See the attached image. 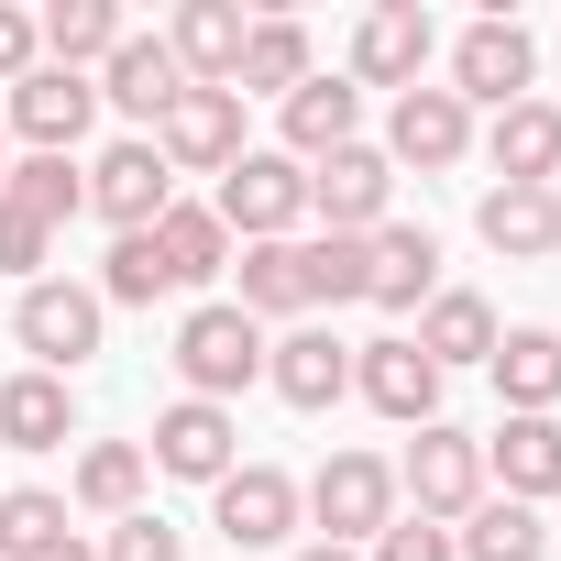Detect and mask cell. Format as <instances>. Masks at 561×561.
<instances>
[{
	"mask_svg": "<svg viewBox=\"0 0 561 561\" xmlns=\"http://www.w3.org/2000/svg\"><path fill=\"white\" fill-rule=\"evenodd\" d=\"M12 331H23L34 375H78V364L100 353L111 309H100V287H67V275H34V287H23V309H12Z\"/></svg>",
	"mask_w": 561,
	"mask_h": 561,
	"instance_id": "1",
	"label": "cell"
},
{
	"mask_svg": "<svg viewBox=\"0 0 561 561\" xmlns=\"http://www.w3.org/2000/svg\"><path fill=\"white\" fill-rule=\"evenodd\" d=\"M209 209H220V231H242V242H287L298 209H309V165H298V154H231Z\"/></svg>",
	"mask_w": 561,
	"mask_h": 561,
	"instance_id": "2",
	"label": "cell"
},
{
	"mask_svg": "<svg viewBox=\"0 0 561 561\" xmlns=\"http://www.w3.org/2000/svg\"><path fill=\"white\" fill-rule=\"evenodd\" d=\"M176 375H187V397L220 408V397H242V386L264 375V331H253L231 298H220V309H187V320H176Z\"/></svg>",
	"mask_w": 561,
	"mask_h": 561,
	"instance_id": "3",
	"label": "cell"
},
{
	"mask_svg": "<svg viewBox=\"0 0 561 561\" xmlns=\"http://www.w3.org/2000/svg\"><path fill=\"white\" fill-rule=\"evenodd\" d=\"M342 550H364L386 517H397V462H375V451H331L320 473H309V495H298Z\"/></svg>",
	"mask_w": 561,
	"mask_h": 561,
	"instance_id": "4",
	"label": "cell"
},
{
	"mask_svg": "<svg viewBox=\"0 0 561 561\" xmlns=\"http://www.w3.org/2000/svg\"><path fill=\"white\" fill-rule=\"evenodd\" d=\"M89 209L111 220V242H122V231H154V220L176 209V165L133 133V144H111V154L89 165Z\"/></svg>",
	"mask_w": 561,
	"mask_h": 561,
	"instance_id": "5",
	"label": "cell"
},
{
	"mask_svg": "<svg viewBox=\"0 0 561 561\" xmlns=\"http://www.w3.org/2000/svg\"><path fill=\"white\" fill-rule=\"evenodd\" d=\"M397 484L419 495V517H430V528H440V517H473V506H484V440H462V430H440V419H430V430L408 440Z\"/></svg>",
	"mask_w": 561,
	"mask_h": 561,
	"instance_id": "6",
	"label": "cell"
},
{
	"mask_svg": "<svg viewBox=\"0 0 561 561\" xmlns=\"http://www.w3.org/2000/svg\"><path fill=\"white\" fill-rule=\"evenodd\" d=\"M144 462H154V473H176V484H220V473L242 462V430H231V408H209V397H176V408L154 419Z\"/></svg>",
	"mask_w": 561,
	"mask_h": 561,
	"instance_id": "7",
	"label": "cell"
},
{
	"mask_svg": "<svg viewBox=\"0 0 561 561\" xmlns=\"http://www.w3.org/2000/svg\"><path fill=\"white\" fill-rule=\"evenodd\" d=\"M209 517H220L231 550H275V539L298 528V473H275V462H231V473L209 484Z\"/></svg>",
	"mask_w": 561,
	"mask_h": 561,
	"instance_id": "8",
	"label": "cell"
},
{
	"mask_svg": "<svg viewBox=\"0 0 561 561\" xmlns=\"http://www.w3.org/2000/svg\"><path fill=\"white\" fill-rule=\"evenodd\" d=\"M528 78H539V45H528V23H473L462 45H451V100L473 111V100H528Z\"/></svg>",
	"mask_w": 561,
	"mask_h": 561,
	"instance_id": "9",
	"label": "cell"
},
{
	"mask_svg": "<svg viewBox=\"0 0 561 561\" xmlns=\"http://www.w3.org/2000/svg\"><path fill=\"white\" fill-rule=\"evenodd\" d=\"M386 187H397V165L375 154V144H342V154H320L309 165V209L331 220V231H386Z\"/></svg>",
	"mask_w": 561,
	"mask_h": 561,
	"instance_id": "10",
	"label": "cell"
},
{
	"mask_svg": "<svg viewBox=\"0 0 561 561\" xmlns=\"http://www.w3.org/2000/svg\"><path fill=\"white\" fill-rule=\"evenodd\" d=\"M353 386H364V408L397 419V430H430V419H440V364H430L419 342H364V353H353Z\"/></svg>",
	"mask_w": 561,
	"mask_h": 561,
	"instance_id": "11",
	"label": "cell"
},
{
	"mask_svg": "<svg viewBox=\"0 0 561 561\" xmlns=\"http://www.w3.org/2000/svg\"><path fill=\"white\" fill-rule=\"evenodd\" d=\"M100 122V78H67V67H34L23 89H12V133L34 144V154H67L78 133Z\"/></svg>",
	"mask_w": 561,
	"mask_h": 561,
	"instance_id": "12",
	"label": "cell"
},
{
	"mask_svg": "<svg viewBox=\"0 0 561 561\" xmlns=\"http://www.w3.org/2000/svg\"><path fill=\"white\" fill-rule=\"evenodd\" d=\"M154 154H165V165H209V176H220V165L242 154V100H231V89H176V111L154 122Z\"/></svg>",
	"mask_w": 561,
	"mask_h": 561,
	"instance_id": "13",
	"label": "cell"
},
{
	"mask_svg": "<svg viewBox=\"0 0 561 561\" xmlns=\"http://www.w3.org/2000/svg\"><path fill=\"white\" fill-rule=\"evenodd\" d=\"M364 298H375V309H430V298H440V242L408 231V220L364 231Z\"/></svg>",
	"mask_w": 561,
	"mask_h": 561,
	"instance_id": "14",
	"label": "cell"
},
{
	"mask_svg": "<svg viewBox=\"0 0 561 561\" xmlns=\"http://www.w3.org/2000/svg\"><path fill=\"white\" fill-rule=\"evenodd\" d=\"M419 67H430V12H419V0H386V12H364V34H353V78L408 100Z\"/></svg>",
	"mask_w": 561,
	"mask_h": 561,
	"instance_id": "15",
	"label": "cell"
},
{
	"mask_svg": "<svg viewBox=\"0 0 561 561\" xmlns=\"http://www.w3.org/2000/svg\"><path fill=\"white\" fill-rule=\"evenodd\" d=\"M176 56H165V34H122L111 45V67H100V111H122V122H165L176 111Z\"/></svg>",
	"mask_w": 561,
	"mask_h": 561,
	"instance_id": "16",
	"label": "cell"
},
{
	"mask_svg": "<svg viewBox=\"0 0 561 561\" xmlns=\"http://www.w3.org/2000/svg\"><path fill=\"white\" fill-rule=\"evenodd\" d=\"M462 144H473V111L451 89H408L386 122V165H462Z\"/></svg>",
	"mask_w": 561,
	"mask_h": 561,
	"instance_id": "17",
	"label": "cell"
},
{
	"mask_svg": "<svg viewBox=\"0 0 561 561\" xmlns=\"http://www.w3.org/2000/svg\"><path fill=\"white\" fill-rule=\"evenodd\" d=\"M264 375H275V397H287V408H331V397H353V342L287 331V342H264Z\"/></svg>",
	"mask_w": 561,
	"mask_h": 561,
	"instance_id": "18",
	"label": "cell"
},
{
	"mask_svg": "<svg viewBox=\"0 0 561 561\" xmlns=\"http://www.w3.org/2000/svg\"><path fill=\"white\" fill-rule=\"evenodd\" d=\"M242 12H231V0H187V12H176V34H165V56H176V78L187 89H231V67H242Z\"/></svg>",
	"mask_w": 561,
	"mask_h": 561,
	"instance_id": "19",
	"label": "cell"
},
{
	"mask_svg": "<svg viewBox=\"0 0 561 561\" xmlns=\"http://www.w3.org/2000/svg\"><path fill=\"white\" fill-rule=\"evenodd\" d=\"M484 154H495L506 187H550V165H561V111H550V100H506L495 133H484Z\"/></svg>",
	"mask_w": 561,
	"mask_h": 561,
	"instance_id": "20",
	"label": "cell"
},
{
	"mask_svg": "<svg viewBox=\"0 0 561 561\" xmlns=\"http://www.w3.org/2000/svg\"><path fill=\"white\" fill-rule=\"evenodd\" d=\"M353 122H364V89H353V78H309V89H287V154H298V165L342 154Z\"/></svg>",
	"mask_w": 561,
	"mask_h": 561,
	"instance_id": "21",
	"label": "cell"
},
{
	"mask_svg": "<svg viewBox=\"0 0 561 561\" xmlns=\"http://www.w3.org/2000/svg\"><path fill=\"white\" fill-rule=\"evenodd\" d=\"M473 220H484V242H495L506 264H539V253L561 242V198H550V187H484Z\"/></svg>",
	"mask_w": 561,
	"mask_h": 561,
	"instance_id": "22",
	"label": "cell"
},
{
	"mask_svg": "<svg viewBox=\"0 0 561 561\" xmlns=\"http://www.w3.org/2000/svg\"><path fill=\"white\" fill-rule=\"evenodd\" d=\"M67 430H78L67 375H12V386H0V440H12V451H56Z\"/></svg>",
	"mask_w": 561,
	"mask_h": 561,
	"instance_id": "23",
	"label": "cell"
},
{
	"mask_svg": "<svg viewBox=\"0 0 561 561\" xmlns=\"http://www.w3.org/2000/svg\"><path fill=\"white\" fill-rule=\"evenodd\" d=\"M253 331L264 320H298L309 309V264H298V242H242V298H231Z\"/></svg>",
	"mask_w": 561,
	"mask_h": 561,
	"instance_id": "24",
	"label": "cell"
},
{
	"mask_svg": "<svg viewBox=\"0 0 561 561\" xmlns=\"http://www.w3.org/2000/svg\"><path fill=\"white\" fill-rule=\"evenodd\" d=\"M484 462L506 473L517 506H528V495H561V419H506V430L484 440Z\"/></svg>",
	"mask_w": 561,
	"mask_h": 561,
	"instance_id": "25",
	"label": "cell"
},
{
	"mask_svg": "<svg viewBox=\"0 0 561 561\" xmlns=\"http://www.w3.org/2000/svg\"><path fill=\"white\" fill-rule=\"evenodd\" d=\"M287 89H309V34L298 23H253L242 67H231V100H287Z\"/></svg>",
	"mask_w": 561,
	"mask_h": 561,
	"instance_id": "26",
	"label": "cell"
},
{
	"mask_svg": "<svg viewBox=\"0 0 561 561\" xmlns=\"http://www.w3.org/2000/svg\"><path fill=\"white\" fill-rule=\"evenodd\" d=\"M419 353L451 375V364H495V309L484 298H462V287H440L430 298V320H419Z\"/></svg>",
	"mask_w": 561,
	"mask_h": 561,
	"instance_id": "27",
	"label": "cell"
},
{
	"mask_svg": "<svg viewBox=\"0 0 561 561\" xmlns=\"http://www.w3.org/2000/svg\"><path fill=\"white\" fill-rule=\"evenodd\" d=\"M495 386H506L517 419H550V408H561V342H550V331H506V342H495Z\"/></svg>",
	"mask_w": 561,
	"mask_h": 561,
	"instance_id": "28",
	"label": "cell"
},
{
	"mask_svg": "<svg viewBox=\"0 0 561 561\" xmlns=\"http://www.w3.org/2000/svg\"><path fill=\"white\" fill-rule=\"evenodd\" d=\"M34 34H45V56H56V67L78 78V67H111V45H122L133 23L111 12V0H56V12H45Z\"/></svg>",
	"mask_w": 561,
	"mask_h": 561,
	"instance_id": "29",
	"label": "cell"
},
{
	"mask_svg": "<svg viewBox=\"0 0 561 561\" xmlns=\"http://www.w3.org/2000/svg\"><path fill=\"white\" fill-rule=\"evenodd\" d=\"M154 253H165V275H176V287H209V275L231 264V231H220V209H165L154 220Z\"/></svg>",
	"mask_w": 561,
	"mask_h": 561,
	"instance_id": "30",
	"label": "cell"
},
{
	"mask_svg": "<svg viewBox=\"0 0 561 561\" xmlns=\"http://www.w3.org/2000/svg\"><path fill=\"white\" fill-rule=\"evenodd\" d=\"M0 198H12L23 220H45V231H56V220H78V209H89V176H78L67 154H23L12 176H0Z\"/></svg>",
	"mask_w": 561,
	"mask_h": 561,
	"instance_id": "31",
	"label": "cell"
},
{
	"mask_svg": "<svg viewBox=\"0 0 561 561\" xmlns=\"http://www.w3.org/2000/svg\"><path fill=\"white\" fill-rule=\"evenodd\" d=\"M451 550H462V561H539V550H550V528H539V506L495 495V506H473V528H462Z\"/></svg>",
	"mask_w": 561,
	"mask_h": 561,
	"instance_id": "32",
	"label": "cell"
},
{
	"mask_svg": "<svg viewBox=\"0 0 561 561\" xmlns=\"http://www.w3.org/2000/svg\"><path fill=\"white\" fill-rule=\"evenodd\" d=\"M154 298H176V275H165L154 231H122L111 264H100V309H154Z\"/></svg>",
	"mask_w": 561,
	"mask_h": 561,
	"instance_id": "33",
	"label": "cell"
},
{
	"mask_svg": "<svg viewBox=\"0 0 561 561\" xmlns=\"http://www.w3.org/2000/svg\"><path fill=\"white\" fill-rule=\"evenodd\" d=\"M133 495H144V440H89L78 451V506L133 517Z\"/></svg>",
	"mask_w": 561,
	"mask_h": 561,
	"instance_id": "34",
	"label": "cell"
},
{
	"mask_svg": "<svg viewBox=\"0 0 561 561\" xmlns=\"http://www.w3.org/2000/svg\"><path fill=\"white\" fill-rule=\"evenodd\" d=\"M298 264H309V309H353V298H364V242H353V231L298 242Z\"/></svg>",
	"mask_w": 561,
	"mask_h": 561,
	"instance_id": "35",
	"label": "cell"
},
{
	"mask_svg": "<svg viewBox=\"0 0 561 561\" xmlns=\"http://www.w3.org/2000/svg\"><path fill=\"white\" fill-rule=\"evenodd\" d=\"M45 539H67V495L12 484V495H0V561H23V550H45Z\"/></svg>",
	"mask_w": 561,
	"mask_h": 561,
	"instance_id": "36",
	"label": "cell"
},
{
	"mask_svg": "<svg viewBox=\"0 0 561 561\" xmlns=\"http://www.w3.org/2000/svg\"><path fill=\"white\" fill-rule=\"evenodd\" d=\"M364 561H462V550H451V528H430V517H386Z\"/></svg>",
	"mask_w": 561,
	"mask_h": 561,
	"instance_id": "37",
	"label": "cell"
},
{
	"mask_svg": "<svg viewBox=\"0 0 561 561\" xmlns=\"http://www.w3.org/2000/svg\"><path fill=\"white\" fill-rule=\"evenodd\" d=\"M45 242H56L45 220H23L12 198H0V275H23V287H34V264H45Z\"/></svg>",
	"mask_w": 561,
	"mask_h": 561,
	"instance_id": "38",
	"label": "cell"
},
{
	"mask_svg": "<svg viewBox=\"0 0 561 561\" xmlns=\"http://www.w3.org/2000/svg\"><path fill=\"white\" fill-rule=\"evenodd\" d=\"M111 561H176V528L165 517H122L111 528Z\"/></svg>",
	"mask_w": 561,
	"mask_h": 561,
	"instance_id": "39",
	"label": "cell"
},
{
	"mask_svg": "<svg viewBox=\"0 0 561 561\" xmlns=\"http://www.w3.org/2000/svg\"><path fill=\"white\" fill-rule=\"evenodd\" d=\"M34 56H45V34H34V23L12 12V0H0V78L23 89V78H34Z\"/></svg>",
	"mask_w": 561,
	"mask_h": 561,
	"instance_id": "40",
	"label": "cell"
},
{
	"mask_svg": "<svg viewBox=\"0 0 561 561\" xmlns=\"http://www.w3.org/2000/svg\"><path fill=\"white\" fill-rule=\"evenodd\" d=\"M23 561H89V539L67 528V539H45V550H23Z\"/></svg>",
	"mask_w": 561,
	"mask_h": 561,
	"instance_id": "41",
	"label": "cell"
},
{
	"mask_svg": "<svg viewBox=\"0 0 561 561\" xmlns=\"http://www.w3.org/2000/svg\"><path fill=\"white\" fill-rule=\"evenodd\" d=\"M298 561H364V550H342V539H320V550H298Z\"/></svg>",
	"mask_w": 561,
	"mask_h": 561,
	"instance_id": "42",
	"label": "cell"
},
{
	"mask_svg": "<svg viewBox=\"0 0 561 561\" xmlns=\"http://www.w3.org/2000/svg\"><path fill=\"white\" fill-rule=\"evenodd\" d=\"M0 176H12V154H0Z\"/></svg>",
	"mask_w": 561,
	"mask_h": 561,
	"instance_id": "43",
	"label": "cell"
}]
</instances>
